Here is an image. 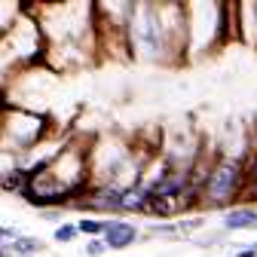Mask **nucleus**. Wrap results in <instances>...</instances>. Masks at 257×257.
I'll return each mask as SVG.
<instances>
[{"mask_svg":"<svg viewBox=\"0 0 257 257\" xmlns=\"http://www.w3.org/2000/svg\"><path fill=\"white\" fill-rule=\"evenodd\" d=\"M37 248H40V242H34V239H19L16 242V251L19 254H34Z\"/></svg>","mask_w":257,"mask_h":257,"instance_id":"obj_6","label":"nucleus"},{"mask_svg":"<svg viewBox=\"0 0 257 257\" xmlns=\"http://www.w3.org/2000/svg\"><path fill=\"white\" fill-rule=\"evenodd\" d=\"M0 257H4V251H0Z\"/></svg>","mask_w":257,"mask_h":257,"instance_id":"obj_11","label":"nucleus"},{"mask_svg":"<svg viewBox=\"0 0 257 257\" xmlns=\"http://www.w3.org/2000/svg\"><path fill=\"white\" fill-rule=\"evenodd\" d=\"M104 227L107 223H101V220H80V227H77V233H89V236H98V233H104Z\"/></svg>","mask_w":257,"mask_h":257,"instance_id":"obj_5","label":"nucleus"},{"mask_svg":"<svg viewBox=\"0 0 257 257\" xmlns=\"http://www.w3.org/2000/svg\"><path fill=\"white\" fill-rule=\"evenodd\" d=\"M74 236H77L74 227H58V230H55V239H58V242H71Z\"/></svg>","mask_w":257,"mask_h":257,"instance_id":"obj_7","label":"nucleus"},{"mask_svg":"<svg viewBox=\"0 0 257 257\" xmlns=\"http://www.w3.org/2000/svg\"><path fill=\"white\" fill-rule=\"evenodd\" d=\"M245 193H257V150L251 153L248 166H245Z\"/></svg>","mask_w":257,"mask_h":257,"instance_id":"obj_4","label":"nucleus"},{"mask_svg":"<svg viewBox=\"0 0 257 257\" xmlns=\"http://www.w3.org/2000/svg\"><path fill=\"white\" fill-rule=\"evenodd\" d=\"M4 236H7V230H4V227H0V239H4Z\"/></svg>","mask_w":257,"mask_h":257,"instance_id":"obj_10","label":"nucleus"},{"mask_svg":"<svg viewBox=\"0 0 257 257\" xmlns=\"http://www.w3.org/2000/svg\"><path fill=\"white\" fill-rule=\"evenodd\" d=\"M236 257H257V251H254V245H251V248H245V251H239Z\"/></svg>","mask_w":257,"mask_h":257,"instance_id":"obj_9","label":"nucleus"},{"mask_svg":"<svg viewBox=\"0 0 257 257\" xmlns=\"http://www.w3.org/2000/svg\"><path fill=\"white\" fill-rule=\"evenodd\" d=\"M223 227L227 230H257V208L251 205H236L223 214Z\"/></svg>","mask_w":257,"mask_h":257,"instance_id":"obj_3","label":"nucleus"},{"mask_svg":"<svg viewBox=\"0 0 257 257\" xmlns=\"http://www.w3.org/2000/svg\"><path fill=\"white\" fill-rule=\"evenodd\" d=\"M138 239L135 223H125V220H110L104 227V245L107 248H128Z\"/></svg>","mask_w":257,"mask_h":257,"instance_id":"obj_2","label":"nucleus"},{"mask_svg":"<svg viewBox=\"0 0 257 257\" xmlns=\"http://www.w3.org/2000/svg\"><path fill=\"white\" fill-rule=\"evenodd\" d=\"M245 193V163L233 156H220L208 169V181L202 184V205L208 208H223L236 196Z\"/></svg>","mask_w":257,"mask_h":257,"instance_id":"obj_1","label":"nucleus"},{"mask_svg":"<svg viewBox=\"0 0 257 257\" xmlns=\"http://www.w3.org/2000/svg\"><path fill=\"white\" fill-rule=\"evenodd\" d=\"M254 251H257V245H254Z\"/></svg>","mask_w":257,"mask_h":257,"instance_id":"obj_12","label":"nucleus"},{"mask_svg":"<svg viewBox=\"0 0 257 257\" xmlns=\"http://www.w3.org/2000/svg\"><path fill=\"white\" fill-rule=\"evenodd\" d=\"M86 251H89L92 257H98V254L104 251V245H101V242H89V245H86Z\"/></svg>","mask_w":257,"mask_h":257,"instance_id":"obj_8","label":"nucleus"}]
</instances>
